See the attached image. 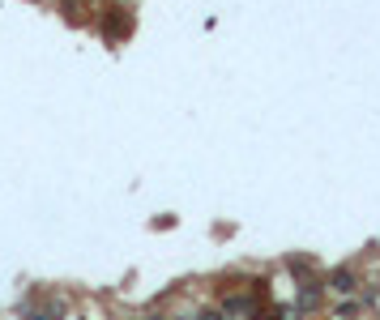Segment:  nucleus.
<instances>
[{"instance_id":"7ed1b4c3","label":"nucleus","mask_w":380,"mask_h":320,"mask_svg":"<svg viewBox=\"0 0 380 320\" xmlns=\"http://www.w3.org/2000/svg\"><path fill=\"white\" fill-rule=\"evenodd\" d=\"M81 320H90V316H81Z\"/></svg>"},{"instance_id":"f257e3e1","label":"nucleus","mask_w":380,"mask_h":320,"mask_svg":"<svg viewBox=\"0 0 380 320\" xmlns=\"http://www.w3.org/2000/svg\"><path fill=\"white\" fill-rule=\"evenodd\" d=\"M334 291H338V295H350V291H355V278H350V274H334Z\"/></svg>"},{"instance_id":"f03ea898","label":"nucleus","mask_w":380,"mask_h":320,"mask_svg":"<svg viewBox=\"0 0 380 320\" xmlns=\"http://www.w3.org/2000/svg\"><path fill=\"white\" fill-rule=\"evenodd\" d=\"M197 320H227V316H223V312H201Z\"/></svg>"}]
</instances>
